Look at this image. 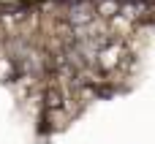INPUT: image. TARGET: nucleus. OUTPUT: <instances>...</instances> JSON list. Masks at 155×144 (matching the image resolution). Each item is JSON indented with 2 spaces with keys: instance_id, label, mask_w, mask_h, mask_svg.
Returning a JSON list of instances; mask_svg holds the SVG:
<instances>
[{
  "instance_id": "1",
  "label": "nucleus",
  "mask_w": 155,
  "mask_h": 144,
  "mask_svg": "<svg viewBox=\"0 0 155 144\" xmlns=\"http://www.w3.org/2000/svg\"><path fill=\"white\" fill-rule=\"evenodd\" d=\"M120 0H95V16L98 19H114L120 14Z\"/></svg>"
}]
</instances>
